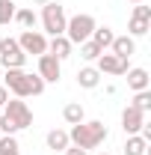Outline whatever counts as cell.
Instances as JSON below:
<instances>
[{
  "instance_id": "obj_1",
  "label": "cell",
  "mask_w": 151,
  "mask_h": 155,
  "mask_svg": "<svg viewBox=\"0 0 151 155\" xmlns=\"http://www.w3.org/2000/svg\"><path fill=\"white\" fill-rule=\"evenodd\" d=\"M68 140H71V146H80V149H95V146H101L107 140V125L101 119H92V122L83 119V122L71 125Z\"/></svg>"
},
{
  "instance_id": "obj_2",
  "label": "cell",
  "mask_w": 151,
  "mask_h": 155,
  "mask_svg": "<svg viewBox=\"0 0 151 155\" xmlns=\"http://www.w3.org/2000/svg\"><path fill=\"white\" fill-rule=\"evenodd\" d=\"M98 27L95 24L92 15H86V12H80V15H74V18L65 21V33L62 36L68 39L71 45H80V42H86V39H92V30Z\"/></svg>"
},
{
  "instance_id": "obj_3",
  "label": "cell",
  "mask_w": 151,
  "mask_h": 155,
  "mask_svg": "<svg viewBox=\"0 0 151 155\" xmlns=\"http://www.w3.org/2000/svg\"><path fill=\"white\" fill-rule=\"evenodd\" d=\"M65 9L54 3V0H48L45 6H42V27H45V33H51V36H62L65 33Z\"/></svg>"
},
{
  "instance_id": "obj_4",
  "label": "cell",
  "mask_w": 151,
  "mask_h": 155,
  "mask_svg": "<svg viewBox=\"0 0 151 155\" xmlns=\"http://www.w3.org/2000/svg\"><path fill=\"white\" fill-rule=\"evenodd\" d=\"M3 116H6L18 131L33 125V110L27 107V101H24V98H9V101L3 104Z\"/></svg>"
},
{
  "instance_id": "obj_5",
  "label": "cell",
  "mask_w": 151,
  "mask_h": 155,
  "mask_svg": "<svg viewBox=\"0 0 151 155\" xmlns=\"http://www.w3.org/2000/svg\"><path fill=\"white\" fill-rule=\"evenodd\" d=\"M0 66L3 69H24L27 66V54L18 48V39L12 36L0 39Z\"/></svg>"
},
{
  "instance_id": "obj_6",
  "label": "cell",
  "mask_w": 151,
  "mask_h": 155,
  "mask_svg": "<svg viewBox=\"0 0 151 155\" xmlns=\"http://www.w3.org/2000/svg\"><path fill=\"white\" fill-rule=\"evenodd\" d=\"M3 81H6L3 87H6L15 98L33 96V90H30V75H27L24 69H6V78H3Z\"/></svg>"
},
{
  "instance_id": "obj_7",
  "label": "cell",
  "mask_w": 151,
  "mask_h": 155,
  "mask_svg": "<svg viewBox=\"0 0 151 155\" xmlns=\"http://www.w3.org/2000/svg\"><path fill=\"white\" fill-rule=\"evenodd\" d=\"M18 48L24 51V54L42 57V54H48V39H45L42 30H24V33L18 36Z\"/></svg>"
},
{
  "instance_id": "obj_8",
  "label": "cell",
  "mask_w": 151,
  "mask_h": 155,
  "mask_svg": "<svg viewBox=\"0 0 151 155\" xmlns=\"http://www.w3.org/2000/svg\"><path fill=\"white\" fill-rule=\"evenodd\" d=\"M59 75H62V63H59L54 54H42L39 57V78L45 84H57Z\"/></svg>"
},
{
  "instance_id": "obj_9",
  "label": "cell",
  "mask_w": 151,
  "mask_h": 155,
  "mask_svg": "<svg viewBox=\"0 0 151 155\" xmlns=\"http://www.w3.org/2000/svg\"><path fill=\"white\" fill-rule=\"evenodd\" d=\"M95 63H98L95 69H98L101 75H116V78H119V75H125V72H128V60L116 57V54H107V51L95 60Z\"/></svg>"
},
{
  "instance_id": "obj_10",
  "label": "cell",
  "mask_w": 151,
  "mask_h": 155,
  "mask_svg": "<svg viewBox=\"0 0 151 155\" xmlns=\"http://www.w3.org/2000/svg\"><path fill=\"white\" fill-rule=\"evenodd\" d=\"M142 125H145V114L128 104V107L122 110V128H125V134H139Z\"/></svg>"
},
{
  "instance_id": "obj_11",
  "label": "cell",
  "mask_w": 151,
  "mask_h": 155,
  "mask_svg": "<svg viewBox=\"0 0 151 155\" xmlns=\"http://www.w3.org/2000/svg\"><path fill=\"white\" fill-rule=\"evenodd\" d=\"M71 48H74V45H71V42H68L65 36H54L51 42H48V54H54V57H57L59 63L71 57Z\"/></svg>"
},
{
  "instance_id": "obj_12",
  "label": "cell",
  "mask_w": 151,
  "mask_h": 155,
  "mask_svg": "<svg viewBox=\"0 0 151 155\" xmlns=\"http://www.w3.org/2000/svg\"><path fill=\"white\" fill-rule=\"evenodd\" d=\"M110 48H113L110 54H116V57H122V60H131V54L136 51V42H133V36H116Z\"/></svg>"
},
{
  "instance_id": "obj_13",
  "label": "cell",
  "mask_w": 151,
  "mask_h": 155,
  "mask_svg": "<svg viewBox=\"0 0 151 155\" xmlns=\"http://www.w3.org/2000/svg\"><path fill=\"white\" fill-rule=\"evenodd\" d=\"M77 84H80L83 90H95V87L101 84V72H98L95 66H83V69L77 72Z\"/></svg>"
},
{
  "instance_id": "obj_14",
  "label": "cell",
  "mask_w": 151,
  "mask_h": 155,
  "mask_svg": "<svg viewBox=\"0 0 151 155\" xmlns=\"http://www.w3.org/2000/svg\"><path fill=\"white\" fill-rule=\"evenodd\" d=\"M125 75H128V87H131L133 93H139V90H148L151 78H148V72H145V69H128Z\"/></svg>"
},
{
  "instance_id": "obj_15",
  "label": "cell",
  "mask_w": 151,
  "mask_h": 155,
  "mask_svg": "<svg viewBox=\"0 0 151 155\" xmlns=\"http://www.w3.org/2000/svg\"><path fill=\"white\" fill-rule=\"evenodd\" d=\"M71 146V140H68V131H62V128H54V131H48V149H54V152H65Z\"/></svg>"
},
{
  "instance_id": "obj_16",
  "label": "cell",
  "mask_w": 151,
  "mask_h": 155,
  "mask_svg": "<svg viewBox=\"0 0 151 155\" xmlns=\"http://www.w3.org/2000/svg\"><path fill=\"white\" fill-rule=\"evenodd\" d=\"M62 119H65L68 125H77V122H83V119H86V110H83V104H80V101H71V104H65V107H62Z\"/></svg>"
},
{
  "instance_id": "obj_17",
  "label": "cell",
  "mask_w": 151,
  "mask_h": 155,
  "mask_svg": "<svg viewBox=\"0 0 151 155\" xmlns=\"http://www.w3.org/2000/svg\"><path fill=\"white\" fill-rule=\"evenodd\" d=\"M113 39H116V33L110 30V27H95L92 30V42L101 48V51H107V48L113 45Z\"/></svg>"
},
{
  "instance_id": "obj_18",
  "label": "cell",
  "mask_w": 151,
  "mask_h": 155,
  "mask_svg": "<svg viewBox=\"0 0 151 155\" xmlns=\"http://www.w3.org/2000/svg\"><path fill=\"white\" fill-rule=\"evenodd\" d=\"M15 21H18L24 30H33V27H36V21H39V15L30 9V6H24V9H15Z\"/></svg>"
},
{
  "instance_id": "obj_19",
  "label": "cell",
  "mask_w": 151,
  "mask_h": 155,
  "mask_svg": "<svg viewBox=\"0 0 151 155\" xmlns=\"http://www.w3.org/2000/svg\"><path fill=\"white\" fill-rule=\"evenodd\" d=\"M148 143L142 140L139 134H128V143H125V155H145Z\"/></svg>"
},
{
  "instance_id": "obj_20",
  "label": "cell",
  "mask_w": 151,
  "mask_h": 155,
  "mask_svg": "<svg viewBox=\"0 0 151 155\" xmlns=\"http://www.w3.org/2000/svg\"><path fill=\"white\" fill-rule=\"evenodd\" d=\"M0 155H21L15 134H0Z\"/></svg>"
},
{
  "instance_id": "obj_21",
  "label": "cell",
  "mask_w": 151,
  "mask_h": 155,
  "mask_svg": "<svg viewBox=\"0 0 151 155\" xmlns=\"http://www.w3.org/2000/svg\"><path fill=\"white\" fill-rule=\"evenodd\" d=\"M15 0H0V24L6 27V24H12L15 21Z\"/></svg>"
},
{
  "instance_id": "obj_22",
  "label": "cell",
  "mask_w": 151,
  "mask_h": 155,
  "mask_svg": "<svg viewBox=\"0 0 151 155\" xmlns=\"http://www.w3.org/2000/svg\"><path fill=\"white\" fill-rule=\"evenodd\" d=\"M101 54H104V51H101V48L95 45L92 39H86V42H80V57H83V60H89V63H92V60H98Z\"/></svg>"
},
{
  "instance_id": "obj_23",
  "label": "cell",
  "mask_w": 151,
  "mask_h": 155,
  "mask_svg": "<svg viewBox=\"0 0 151 155\" xmlns=\"http://www.w3.org/2000/svg\"><path fill=\"white\" fill-rule=\"evenodd\" d=\"M131 107H136V110H142V114H148V110H151V93H148V90H139V93L133 96Z\"/></svg>"
},
{
  "instance_id": "obj_24",
  "label": "cell",
  "mask_w": 151,
  "mask_h": 155,
  "mask_svg": "<svg viewBox=\"0 0 151 155\" xmlns=\"http://www.w3.org/2000/svg\"><path fill=\"white\" fill-rule=\"evenodd\" d=\"M148 27H151V21H142V18H133L131 15V24H128V30H131V36H145L148 33Z\"/></svg>"
},
{
  "instance_id": "obj_25",
  "label": "cell",
  "mask_w": 151,
  "mask_h": 155,
  "mask_svg": "<svg viewBox=\"0 0 151 155\" xmlns=\"http://www.w3.org/2000/svg\"><path fill=\"white\" fill-rule=\"evenodd\" d=\"M133 18L151 21V6H142V3H136V6H133Z\"/></svg>"
},
{
  "instance_id": "obj_26",
  "label": "cell",
  "mask_w": 151,
  "mask_h": 155,
  "mask_svg": "<svg viewBox=\"0 0 151 155\" xmlns=\"http://www.w3.org/2000/svg\"><path fill=\"white\" fill-rule=\"evenodd\" d=\"M30 90H33V96H42L45 93V81L39 75H30Z\"/></svg>"
},
{
  "instance_id": "obj_27",
  "label": "cell",
  "mask_w": 151,
  "mask_h": 155,
  "mask_svg": "<svg viewBox=\"0 0 151 155\" xmlns=\"http://www.w3.org/2000/svg\"><path fill=\"white\" fill-rule=\"evenodd\" d=\"M62 155H86V149H80V146H68Z\"/></svg>"
},
{
  "instance_id": "obj_28",
  "label": "cell",
  "mask_w": 151,
  "mask_h": 155,
  "mask_svg": "<svg viewBox=\"0 0 151 155\" xmlns=\"http://www.w3.org/2000/svg\"><path fill=\"white\" fill-rule=\"evenodd\" d=\"M6 101H9V90H6V87H0V107H3Z\"/></svg>"
},
{
  "instance_id": "obj_29",
  "label": "cell",
  "mask_w": 151,
  "mask_h": 155,
  "mask_svg": "<svg viewBox=\"0 0 151 155\" xmlns=\"http://www.w3.org/2000/svg\"><path fill=\"white\" fill-rule=\"evenodd\" d=\"M33 3H39V6H45V3H48V0H33Z\"/></svg>"
},
{
  "instance_id": "obj_30",
  "label": "cell",
  "mask_w": 151,
  "mask_h": 155,
  "mask_svg": "<svg viewBox=\"0 0 151 155\" xmlns=\"http://www.w3.org/2000/svg\"><path fill=\"white\" fill-rule=\"evenodd\" d=\"M131 3H142V0H131Z\"/></svg>"
},
{
  "instance_id": "obj_31",
  "label": "cell",
  "mask_w": 151,
  "mask_h": 155,
  "mask_svg": "<svg viewBox=\"0 0 151 155\" xmlns=\"http://www.w3.org/2000/svg\"><path fill=\"white\" fill-rule=\"evenodd\" d=\"M101 155H110V152H101Z\"/></svg>"
},
{
  "instance_id": "obj_32",
  "label": "cell",
  "mask_w": 151,
  "mask_h": 155,
  "mask_svg": "<svg viewBox=\"0 0 151 155\" xmlns=\"http://www.w3.org/2000/svg\"><path fill=\"white\" fill-rule=\"evenodd\" d=\"M15 3H18V0H15Z\"/></svg>"
}]
</instances>
